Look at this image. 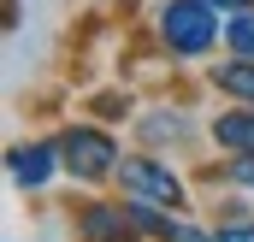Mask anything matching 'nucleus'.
<instances>
[{
	"label": "nucleus",
	"instance_id": "1",
	"mask_svg": "<svg viewBox=\"0 0 254 242\" xmlns=\"http://www.w3.org/2000/svg\"><path fill=\"white\" fill-rule=\"evenodd\" d=\"M160 36L178 60H201L219 42V12L213 0H166L160 6Z\"/></svg>",
	"mask_w": 254,
	"mask_h": 242
},
{
	"label": "nucleus",
	"instance_id": "2",
	"mask_svg": "<svg viewBox=\"0 0 254 242\" xmlns=\"http://www.w3.org/2000/svg\"><path fill=\"white\" fill-rule=\"evenodd\" d=\"M60 160H65V172L83 178V183L119 172V148H113V136H101V130H65L60 136Z\"/></svg>",
	"mask_w": 254,
	"mask_h": 242
},
{
	"label": "nucleus",
	"instance_id": "3",
	"mask_svg": "<svg viewBox=\"0 0 254 242\" xmlns=\"http://www.w3.org/2000/svg\"><path fill=\"white\" fill-rule=\"evenodd\" d=\"M119 183H125L130 201H154V207H184V183L172 178V166H160V160H125L119 166Z\"/></svg>",
	"mask_w": 254,
	"mask_h": 242
},
{
	"label": "nucleus",
	"instance_id": "4",
	"mask_svg": "<svg viewBox=\"0 0 254 242\" xmlns=\"http://www.w3.org/2000/svg\"><path fill=\"white\" fill-rule=\"evenodd\" d=\"M83 237L89 242H136V219H130V207H83Z\"/></svg>",
	"mask_w": 254,
	"mask_h": 242
},
{
	"label": "nucleus",
	"instance_id": "5",
	"mask_svg": "<svg viewBox=\"0 0 254 242\" xmlns=\"http://www.w3.org/2000/svg\"><path fill=\"white\" fill-rule=\"evenodd\" d=\"M6 172L18 189H42V183L54 178V148H42V142H30V148H12L6 154Z\"/></svg>",
	"mask_w": 254,
	"mask_h": 242
},
{
	"label": "nucleus",
	"instance_id": "6",
	"mask_svg": "<svg viewBox=\"0 0 254 242\" xmlns=\"http://www.w3.org/2000/svg\"><path fill=\"white\" fill-rule=\"evenodd\" d=\"M213 136H219V148H231V154H254V113H225V119L213 124Z\"/></svg>",
	"mask_w": 254,
	"mask_h": 242
},
{
	"label": "nucleus",
	"instance_id": "7",
	"mask_svg": "<svg viewBox=\"0 0 254 242\" xmlns=\"http://www.w3.org/2000/svg\"><path fill=\"white\" fill-rule=\"evenodd\" d=\"M225 95H237V101H254V60H231L219 65V77H213Z\"/></svg>",
	"mask_w": 254,
	"mask_h": 242
},
{
	"label": "nucleus",
	"instance_id": "8",
	"mask_svg": "<svg viewBox=\"0 0 254 242\" xmlns=\"http://www.w3.org/2000/svg\"><path fill=\"white\" fill-rule=\"evenodd\" d=\"M225 48L237 54V60H254V12H231V24H225Z\"/></svg>",
	"mask_w": 254,
	"mask_h": 242
},
{
	"label": "nucleus",
	"instance_id": "9",
	"mask_svg": "<svg viewBox=\"0 0 254 242\" xmlns=\"http://www.w3.org/2000/svg\"><path fill=\"white\" fill-rule=\"evenodd\" d=\"M166 242H219V237H207V231H195V225H172Z\"/></svg>",
	"mask_w": 254,
	"mask_h": 242
},
{
	"label": "nucleus",
	"instance_id": "10",
	"mask_svg": "<svg viewBox=\"0 0 254 242\" xmlns=\"http://www.w3.org/2000/svg\"><path fill=\"white\" fill-rule=\"evenodd\" d=\"M219 242H254V225H225Z\"/></svg>",
	"mask_w": 254,
	"mask_h": 242
},
{
	"label": "nucleus",
	"instance_id": "11",
	"mask_svg": "<svg viewBox=\"0 0 254 242\" xmlns=\"http://www.w3.org/2000/svg\"><path fill=\"white\" fill-rule=\"evenodd\" d=\"M213 6H231V12H243V6H249V0H213Z\"/></svg>",
	"mask_w": 254,
	"mask_h": 242
}]
</instances>
